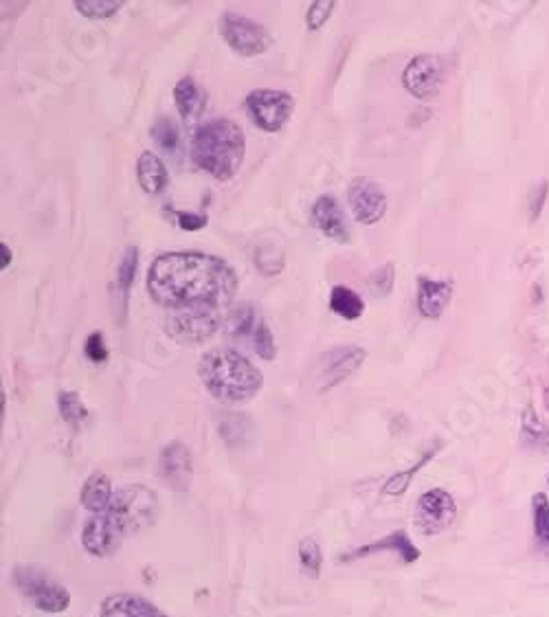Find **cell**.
I'll use <instances>...</instances> for the list:
<instances>
[{"label": "cell", "mask_w": 549, "mask_h": 617, "mask_svg": "<svg viewBox=\"0 0 549 617\" xmlns=\"http://www.w3.org/2000/svg\"><path fill=\"white\" fill-rule=\"evenodd\" d=\"M148 293L167 310L222 308L238 293V273L222 257L209 253H163L148 271Z\"/></svg>", "instance_id": "6da1fadb"}, {"label": "cell", "mask_w": 549, "mask_h": 617, "mask_svg": "<svg viewBox=\"0 0 549 617\" xmlns=\"http://www.w3.org/2000/svg\"><path fill=\"white\" fill-rule=\"evenodd\" d=\"M198 378L211 396L227 405H238L260 394L264 376L249 358L229 347H214L198 361Z\"/></svg>", "instance_id": "7a4b0ae2"}, {"label": "cell", "mask_w": 549, "mask_h": 617, "mask_svg": "<svg viewBox=\"0 0 549 617\" xmlns=\"http://www.w3.org/2000/svg\"><path fill=\"white\" fill-rule=\"evenodd\" d=\"M244 152V130L224 117L200 123L192 139V161L220 183H227L238 174Z\"/></svg>", "instance_id": "3957f363"}, {"label": "cell", "mask_w": 549, "mask_h": 617, "mask_svg": "<svg viewBox=\"0 0 549 617\" xmlns=\"http://www.w3.org/2000/svg\"><path fill=\"white\" fill-rule=\"evenodd\" d=\"M104 514L126 541L128 536L150 530L156 523L159 519V499H156L154 490L145 486H123L115 492Z\"/></svg>", "instance_id": "277c9868"}, {"label": "cell", "mask_w": 549, "mask_h": 617, "mask_svg": "<svg viewBox=\"0 0 549 617\" xmlns=\"http://www.w3.org/2000/svg\"><path fill=\"white\" fill-rule=\"evenodd\" d=\"M14 585L22 598H27L33 607L44 613H62L69 609L71 593L62 582L49 576L36 565H18L14 569Z\"/></svg>", "instance_id": "5b68a950"}, {"label": "cell", "mask_w": 549, "mask_h": 617, "mask_svg": "<svg viewBox=\"0 0 549 617\" xmlns=\"http://www.w3.org/2000/svg\"><path fill=\"white\" fill-rule=\"evenodd\" d=\"M222 323L220 308L214 306H194L170 310L165 321V330L176 343L198 345L211 339Z\"/></svg>", "instance_id": "8992f818"}, {"label": "cell", "mask_w": 549, "mask_h": 617, "mask_svg": "<svg viewBox=\"0 0 549 617\" xmlns=\"http://www.w3.org/2000/svg\"><path fill=\"white\" fill-rule=\"evenodd\" d=\"M220 36L229 47L242 55V58H253V55H262L271 49L273 38L260 22L246 18L235 11H224L218 22Z\"/></svg>", "instance_id": "52a82bcc"}, {"label": "cell", "mask_w": 549, "mask_h": 617, "mask_svg": "<svg viewBox=\"0 0 549 617\" xmlns=\"http://www.w3.org/2000/svg\"><path fill=\"white\" fill-rule=\"evenodd\" d=\"M246 115L264 132H277L286 126L295 110V97L284 91H271V88H257L246 95Z\"/></svg>", "instance_id": "ba28073f"}, {"label": "cell", "mask_w": 549, "mask_h": 617, "mask_svg": "<svg viewBox=\"0 0 549 617\" xmlns=\"http://www.w3.org/2000/svg\"><path fill=\"white\" fill-rule=\"evenodd\" d=\"M367 352L358 345H339L332 347L321 356L317 367V387L319 391H330L343 380L350 378L358 367L365 363Z\"/></svg>", "instance_id": "9c48e42d"}, {"label": "cell", "mask_w": 549, "mask_h": 617, "mask_svg": "<svg viewBox=\"0 0 549 617\" xmlns=\"http://www.w3.org/2000/svg\"><path fill=\"white\" fill-rule=\"evenodd\" d=\"M455 516H457L455 499L442 488L427 490L418 499L416 525L424 536L442 534L444 530H448V527L453 525Z\"/></svg>", "instance_id": "30bf717a"}, {"label": "cell", "mask_w": 549, "mask_h": 617, "mask_svg": "<svg viewBox=\"0 0 549 617\" xmlns=\"http://www.w3.org/2000/svg\"><path fill=\"white\" fill-rule=\"evenodd\" d=\"M347 203H350L352 216L361 224H376L387 213V196L383 187L367 176L354 178L347 189Z\"/></svg>", "instance_id": "8fae6325"}, {"label": "cell", "mask_w": 549, "mask_h": 617, "mask_svg": "<svg viewBox=\"0 0 549 617\" xmlns=\"http://www.w3.org/2000/svg\"><path fill=\"white\" fill-rule=\"evenodd\" d=\"M402 84L407 91L418 99H431L440 93L444 84V66L438 55H418L413 58L405 73H402Z\"/></svg>", "instance_id": "7c38bea8"}, {"label": "cell", "mask_w": 549, "mask_h": 617, "mask_svg": "<svg viewBox=\"0 0 549 617\" xmlns=\"http://www.w3.org/2000/svg\"><path fill=\"white\" fill-rule=\"evenodd\" d=\"M159 475L174 492H187L194 477L192 451L183 442L167 444L159 457Z\"/></svg>", "instance_id": "4fadbf2b"}, {"label": "cell", "mask_w": 549, "mask_h": 617, "mask_svg": "<svg viewBox=\"0 0 549 617\" xmlns=\"http://www.w3.org/2000/svg\"><path fill=\"white\" fill-rule=\"evenodd\" d=\"M380 552H394V554H398L400 560L405 565H413L420 558V549L413 545L409 534L405 530H396V532L387 534L385 538H380V541L361 545V547L352 549V552L339 556V563L347 565V563H354V560H358V558H367V556L380 554Z\"/></svg>", "instance_id": "5bb4252c"}, {"label": "cell", "mask_w": 549, "mask_h": 617, "mask_svg": "<svg viewBox=\"0 0 549 617\" xmlns=\"http://www.w3.org/2000/svg\"><path fill=\"white\" fill-rule=\"evenodd\" d=\"M123 543V536L115 530V525L108 521L104 512L93 514L91 519L84 523L82 530V547L91 556L108 558L117 552Z\"/></svg>", "instance_id": "9a60e30c"}, {"label": "cell", "mask_w": 549, "mask_h": 617, "mask_svg": "<svg viewBox=\"0 0 549 617\" xmlns=\"http://www.w3.org/2000/svg\"><path fill=\"white\" fill-rule=\"evenodd\" d=\"M312 224H315V227L330 240L336 242L350 240V227H347L343 207L339 200L330 194L319 196L317 203L312 205Z\"/></svg>", "instance_id": "2e32d148"}, {"label": "cell", "mask_w": 549, "mask_h": 617, "mask_svg": "<svg viewBox=\"0 0 549 617\" xmlns=\"http://www.w3.org/2000/svg\"><path fill=\"white\" fill-rule=\"evenodd\" d=\"M99 617H170L137 593H112L102 602Z\"/></svg>", "instance_id": "e0dca14e"}, {"label": "cell", "mask_w": 549, "mask_h": 617, "mask_svg": "<svg viewBox=\"0 0 549 617\" xmlns=\"http://www.w3.org/2000/svg\"><path fill=\"white\" fill-rule=\"evenodd\" d=\"M451 282H435V279L420 277L418 286V310L424 319H440L446 306L451 304Z\"/></svg>", "instance_id": "ac0fdd59"}, {"label": "cell", "mask_w": 549, "mask_h": 617, "mask_svg": "<svg viewBox=\"0 0 549 617\" xmlns=\"http://www.w3.org/2000/svg\"><path fill=\"white\" fill-rule=\"evenodd\" d=\"M137 178L145 194H161L167 187V167L154 152H143L137 161Z\"/></svg>", "instance_id": "d6986e66"}, {"label": "cell", "mask_w": 549, "mask_h": 617, "mask_svg": "<svg viewBox=\"0 0 549 617\" xmlns=\"http://www.w3.org/2000/svg\"><path fill=\"white\" fill-rule=\"evenodd\" d=\"M174 102L185 121L196 119L205 108V91L196 84L194 77H183L174 88Z\"/></svg>", "instance_id": "ffe728a7"}, {"label": "cell", "mask_w": 549, "mask_h": 617, "mask_svg": "<svg viewBox=\"0 0 549 617\" xmlns=\"http://www.w3.org/2000/svg\"><path fill=\"white\" fill-rule=\"evenodd\" d=\"M112 497H115L112 495V484L104 473H93L86 479V484L82 488V506L88 512L91 514L104 512L110 506Z\"/></svg>", "instance_id": "44dd1931"}, {"label": "cell", "mask_w": 549, "mask_h": 617, "mask_svg": "<svg viewBox=\"0 0 549 617\" xmlns=\"http://www.w3.org/2000/svg\"><path fill=\"white\" fill-rule=\"evenodd\" d=\"M330 308L334 314H339L345 321H356L361 319V314L365 312V304L358 293H354L352 288L347 286H334L330 295Z\"/></svg>", "instance_id": "7402d4cb"}, {"label": "cell", "mask_w": 549, "mask_h": 617, "mask_svg": "<svg viewBox=\"0 0 549 617\" xmlns=\"http://www.w3.org/2000/svg\"><path fill=\"white\" fill-rule=\"evenodd\" d=\"M260 321L262 319H257V312L251 304H240L224 319V332H227L231 339H244V336H253Z\"/></svg>", "instance_id": "603a6c76"}, {"label": "cell", "mask_w": 549, "mask_h": 617, "mask_svg": "<svg viewBox=\"0 0 549 617\" xmlns=\"http://www.w3.org/2000/svg\"><path fill=\"white\" fill-rule=\"evenodd\" d=\"M534 512V536L541 552L549 558V501L545 495H536L532 499Z\"/></svg>", "instance_id": "cb8c5ba5"}, {"label": "cell", "mask_w": 549, "mask_h": 617, "mask_svg": "<svg viewBox=\"0 0 549 617\" xmlns=\"http://www.w3.org/2000/svg\"><path fill=\"white\" fill-rule=\"evenodd\" d=\"M137 264H139V251L137 246H128L126 253L121 257V264L117 268V286L121 290V306L126 310L128 301V290L134 282V275H137Z\"/></svg>", "instance_id": "d4e9b609"}, {"label": "cell", "mask_w": 549, "mask_h": 617, "mask_svg": "<svg viewBox=\"0 0 549 617\" xmlns=\"http://www.w3.org/2000/svg\"><path fill=\"white\" fill-rule=\"evenodd\" d=\"M150 132L154 143L165 152H174L178 148V143H181V132H178V126L170 117L156 119Z\"/></svg>", "instance_id": "484cf974"}, {"label": "cell", "mask_w": 549, "mask_h": 617, "mask_svg": "<svg viewBox=\"0 0 549 617\" xmlns=\"http://www.w3.org/2000/svg\"><path fill=\"white\" fill-rule=\"evenodd\" d=\"M58 407H60V415L64 418V422L71 426H80L88 418V411L84 407L82 398L73 394V391H62V394L58 396Z\"/></svg>", "instance_id": "4316f807"}, {"label": "cell", "mask_w": 549, "mask_h": 617, "mask_svg": "<svg viewBox=\"0 0 549 617\" xmlns=\"http://www.w3.org/2000/svg\"><path fill=\"white\" fill-rule=\"evenodd\" d=\"M123 7L121 0H77L75 9L91 20H106Z\"/></svg>", "instance_id": "83f0119b"}, {"label": "cell", "mask_w": 549, "mask_h": 617, "mask_svg": "<svg viewBox=\"0 0 549 617\" xmlns=\"http://www.w3.org/2000/svg\"><path fill=\"white\" fill-rule=\"evenodd\" d=\"M299 560H301V567H304V571L310 578H319L321 565H323V554H321L319 543L312 536L304 538V541L299 543Z\"/></svg>", "instance_id": "f1b7e54d"}, {"label": "cell", "mask_w": 549, "mask_h": 617, "mask_svg": "<svg viewBox=\"0 0 549 617\" xmlns=\"http://www.w3.org/2000/svg\"><path fill=\"white\" fill-rule=\"evenodd\" d=\"M251 343L255 347V352L260 358H264V361H273V358L277 356V345H275V336L273 332L268 330V325L264 321L257 323V328L251 336Z\"/></svg>", "instance_id": "f546056e"}, {"label": "cell", "mask_w": 549, "mask_h": 617, "mask_svg": "<svg viewBox=\"0 0 549 617\" xmlns=\"http://www.w3.org/2000/svg\"><path fill=\"white\" fill-rule=\"evenodd\" d=\"M394 277H396L394 264L387 262L385 266H380L378 271L369 277V290H372V295L378 299L387 297L391 293V288H394Z\"/></svg>", "instance_id": "4dcf8cb0"}, {"label": "cell", "mask_w": 549, "mask_h": 617, "mask_svg": "<svg viewBox=\"0 0 549 617\" xmlns=\"http://www.w3.org/2000/svg\"><path fill=\"white\" fill-rule=\"evenodd\" d=\"M435 455V451H431V453H427L424 455L420 462L416 464V466H411L409 470H402V473H398V475H394V477H389V481L385 484V488H383V492L385 495H402V492H405L407 488H409V481H411V477L418 473V470L429 462V459Z\"/></svg>", "instance_id": "1f68e13d"}, {"label": "cell", "mask_w": 549, "mask_h": 617, "mask_svg": "<svg viewBox=\"0 0 549 617\" xmlns=\"http://www.w3.org/2000/svg\"><path fill=\"white\" fill-rule=\"evenodd\" d=\"M332 11H334L332 0H317V3H312L310 9H308V16H306L308 29H312V31L321 29L328 22Z\"/></svg>", "instance_id": "d6a6232c"}, {"label": "cell", "mask_w": 549, "mask_h": 617, "mask_svg": "<svg viewBox=\"0 0 549 617\" xmlns=\"http://www.w3.org/2000/svg\"><path fill=\"white\" fill-rule=\"evenodd\" d=\"M84 354L91 358L93 363H104L108 358V347L102 332H91L84 343Z\"/></svg>", "instance_id": "836d02e7"}, {"label": "cell", "mask_w": 549, "mask_h": 617, "mask_svg": "<svg viewBox=\"0 0 549 617\" xmlns=\"http://www.w3.org/2000/svg\"><path fill=\"white\" fill-rule=\"evenodd\" d=\"M174 213V220H176V227H181L183 231H198L207 227L209 218L200 216V213H185V211H172Z\"/></svg>", "instance_id": "e575fe53"}, {"label": "cell", "mask_w": 549, "mask_h": 617, "mask_svg": "<svg viewBox=\"0 0 549 617\" xmlns=\"http://www.w3.org/2000/svg\"><path fill=\"white\" fill-rule=\"evenodd\" d=\"M9 264H11V251H9V246L3 242V271L9 268Z\"/></svg>", "instance_id": "d590c367"}, {"label": "cell", "mask_w": 549, "mask_h": 617, "mask_svg": "<svg viewBox=\"0 0 549 617\" xmlns=\"http://www.w3.org/2000/svg\"><path fill=\"white\" fill-rule=\"evenodd\" d=\"M543 400H545V407H547V411H549V387L545 389V394H543Z\"/></svg>", "instance_id": "8d00e7d4"}]
</instances>
